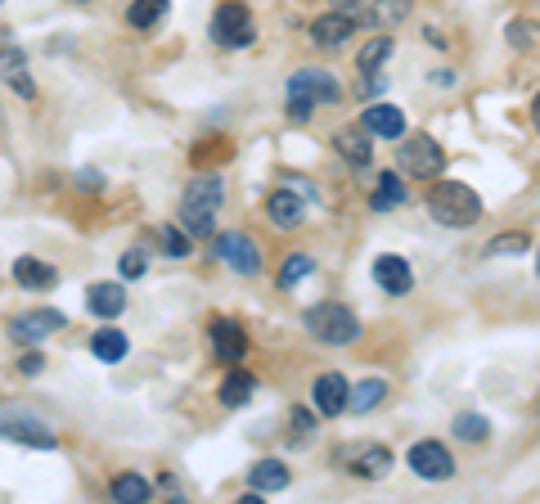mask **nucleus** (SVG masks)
<instances>
[{
	"instance_id": "obj_1",
	"label": "nucleus",
	"mask_w": 540,
	"mask_h": 504,
	"mask_svg": "<svg viewBox=\"0 0 540 504\" xmlns=\"http://www.w3.org/2000/svg\"><path fill=\"white\" fill-rule=\"evenodd\" d=\"M216 212H221V176L203 171V176L189 180L185 198H180V225H185L194 239H207L216 230Z\"/></svg>"
},
{
	"instance_id": "obj_2",
	"label": "nucleus",
	"mask_w": 540,
	"mask_h": 504,
	"mask_svg": "<svg viewBox=\"0 0 540 504\" xmlns=\"http://www.w3.org/2000/svg\"><path fill=\"white\" fill-rule=\"evenodd\" d=\"M428 212H432V221L450 225V230H468V225H477V216H482V198L468 185H459V180H441L428 194Z\"/></svg>"
},
{
	"instance_id": "obj_3",
	"label": "nucleus",
	"mask_w": 540,
	"mask_h": 504,
	"mask_svg": "<svg viewBox=\"0 0 540 504\" xmlns=\"http://www.w3.org/2000/svg\"><path fill=\"white\" fill-rule=\"evenodd\" d=\"M306 333L329 342V347H347V342L360 338V320L342 302H320L306 311Z\"/></svg>"
},
{
	"instance_id": "obj_4",
	"label": "nucleus",
	"mask_w": 540,
	"mask_h": 504,
	"mask_svg": "<svg viewBox=\"0 0 540 504\" xmlns=\"http://www.w3.org/2000/svg\"><path fill=\"white\" fill-rule=\"evenodd\" d=\"M333 9H342L356 27H374V32H387L410 18V0H333Z\"/></svg>"
},
{
	"instance_id": "obj_5",
	"label": "nucleus",
	"mask_w": 540,
	"mask_h": 504,
	"mask_svg": "<svg viewBox=\"0 0 540 504\" xmlns=\"http://www.w3.org/2000/svg\"><path fill=\"white\" fill-rule=\"evenodd\" d=\"M212 41L225 45V50H243V45L257 41V23H252L248 5L230 0V5L216 9V14H212Z\"/></svg>"
},
{
	"instance_id": "obj_6",
	"label": "nucleus",
	"mask_w": 540,
	"mask_h": 504,
	"mask_svg": "<svg viewBox=\"0 0 540 504\" xmlns=\"http://www.w3.org/2000/svg\"><path fill=\"white\" fill-rule=\"evenodd\" d=\"M338 464L347 468V473L374 482V477H383L387 468H392V450L378 446V441H360V446H342L338 450Z\"/></svg>"
},
{
	"instance_id": "obj_7",
	"label": "nucleus",
	"mask_w": 540,
	"mask_h": 504,
	"mask_svg": "<svg viewBox=\"0 0 540 504\" xmlns=\"http://www.w3.org/2000/svg\"><path fill=\"white\" fill-rule=\"evenodd\" d=\"M216 257H221L225 266L234 270V275H257V270H261L257 239H252V234H239V230L216 234Z\"/></svg>"
},
{
	"instance_id": "obj_8",
	"label": "nucleus",
	"mask_w": 540,
	"mask_h": 504,
	"mask_svg": "<svg viewBox=\"0 0 540 504\" xmlns=\"http://www.w3.org/2000/svg\"><path fill=\"white\" fill-rule=\"evenodd\" d=\"M441 167H446V149L432 135L401 140V171H410V176H441Z\"/></svg>"
},
{
	"instance_id": "obj_9",
	"label": "nucleus",
	"mask_w": 540,
	"mask_h": 504,
	"mask_svg": "<svg viewBox=\"0 0 540 504\" xmlns=\"http://www.w3.org/2000/svg\"><path fill=\"white\" fill-rule=\"evenodd\" d=\"M0 437L9 441H23V446H36V450H54L59 446V437H54V428H45L36 414L27 410H14V414H0Z\"/></svg>"
},
{
	"instance_id": "obj_10",
	"label": "nucleus",
	"mask_w": 540,
	"mask_h": 504,
	"mask_svg": "<svg viewBox=\"0 0 540 504\" xmlns=\"http://www.w3.org/2000/svg\"><path fill=\"white\" fill-rule=\"evenodd\" d=\"M405 459H410L414 477H423V482H446V477H455V459H450V450L441 446V441H414Z\"/></svg>"
},
{
	"instance_id": "obj_11",
	"label": "nucleus",
	"mask_w": 540,
	"mask_h": 504,
	"mask_svg": "<svg viewBox=\"0 0 540 504\" xmlns=\"http://www.w3.org/2000/svg\"><path fill=\"white\" fill-rule=\"evenodd\" d=\"M288 95L311 99V104H338L342 86L324 68H302V72H293V81H288Z\"/></svg>"
},
{
	"instance_id": "obj_12",
	"label": "nucleus",
	"mask_w": 540,
	"mask_h": 504,
	"mask_svg": "<svg viewBox=\"0 0 540 504\" xmlns=\"http://www.w3.org/2000/svg\"><path fill=\"white\" fill-rule=\"evenodd\" d=\"M0 77H5L23 99H36V86H32V77H27V54L18 50V45H9L5 27H0Z\"/></svg>"
},
{
	"instance_id": "obj_13",
	"label": "nucleus",
	"mask_w": 540,
	"mask_h": 504,
	"mask_svg": "<svg viewBox=\"0 0 540 504\" xmlns=\"http://www.w3.org/2000/svg\"><path fill=\"white\" fill-rule=\"evenodd\" d=\"M59 329H63V315L50 311V306L27 311V315H18V320L9 324V333H14L18 342H41V338H50V333H59Z\"/></svg>"
},
{
	"instance_id": "obj_14",
	"label": "nucleus",
	"mask_w": 540,
	"mask_h": 504,
	"mask_svg": "<svg viewBox=\"0 0 540 504\" xmlns=\"http://www.w3.org/2000/svg\"><path fill=\"white\" fill-rule=\"evenodd\" d=\"M212 351H216V360H225V365H239V360L248 356V333H243L234 320H212Z\"/></svg>"
},
{
	"instance_id": "obj_15",
	"label": "nucleus",
	"mask_w": 540,
	"mask_h": 504,
	"mask_svg": "<svg viewBox=\"0 0 540 504\" xmlns=\"http://www.w3.org/2000/svg\"><path fill=\"white\" fill-rule=\"evenodd\" d=\"M311 392H315V410L320 414H342L347 410V401H351V383L342 374H333V369L315 378Z\"/></svg>"
},
{
	"instance_id": "obj_16",
	"label": "nucleus",
	"mask_w": 540,
	"mask_h": 504,
	"mask_svg": "<svg viewBox=\"0 0 540 504\" xmlns=\"http://www.w3.org/2000/svg\"><path fill=\"white\" fill-rule=\"evenodd\" d=\"M369 135H374V131H369L365 122H360V126H342V131L333 135V149H338L347 162H356V167H365V162L374 158V140H369Z\"/></svg>"
},
{
	"instance_id": "obj_17",
	"label": "nucleus",
	"mask_w": 540,
	"mask_h": 504,
	"mask_svg": "<svg viewBox=\"0 0 540 504\" xmlns=\"http://www.w3.org/2000/svg\"><path fill=\"white\" fill-rule=\"evenodd\" d=\"M351 18L342 14V9H333V14H324V18H315L311 23V41L320 45V50H338V45H347L351 41Z\"/></svg>"
},
{
	"instance_id": "obj_18",
	"label": "nucleus",
	"mask_w": 540,
	"mask_h": 504,
	"mask_svg": "<svg viewBox=\"0 0 540 504\" xmlns=\"http://www.w3.org/2000/svg\"><path fill=\"white\" fill-rule=\"evenodd\" d=\"M86 306L99 315V320H113V315H122V306H126V284L99 279V284L86 288Z\"/></svg>"
},
{
	"instance_id": "obj_19",
	"label": "nucleus",
	"mask_w": 540,
	"mask_h": 504,
	"mask_svg": "<svg viewBox=\"0 0 540 504\" xmlns=\"http://www.w3.org/2000/svg\"><path fill=\"white\" fill-rule=\"evenodd\" d=\"M266 212L279 230H297V225L306 221V203L293 194V189H275V194L266 198Z\"/></svg>"
},
{
	"instance_id": "obj_20",
	"label": "nucleus",
	"mask_w": 540,
	"mask_h": 504,
	"mask_svg": "<svg viewBox=\"0 0 540 504\" xmlns=\"http://www.w3.org/2000/svg\"><path fill=\"white\" fill-rule=\"evenodd\" d=\"M374 284L383 288V293L401 297V293H410L414 275H410V266H405L401 257H378V261H374Z\"/></svg>"
},
{
	"instance_id": "obj_21",
	"label": "nucleus",
	"mask_w": 540,
	"mask_h": 504,
	"mask_svg": "<svg viewBox=\"0 0 540 504\" xmlns=\"http://www.w3.org/2000/svg\"><path fill=\"white\" fill-rule=\"evenodd\" d=\"M365 126L374 135H383V140H401L405 135V113L396 104H369L365 108Z\"/></svg>"
},
{
	"instance_id": "obj_22",
	"label": "nucleus",
	"mask_w": 540,
	"mask_h": 504,
	"mask_svg": "<svg viewBox=\"0 0 540 504\" xmlns=\"http://www.w3.org/2000/svg\"><path fill=\"white\" fill-rule=\"evenodd\" d=\"M14 284H23V288H54V284H59V270L45 266V261H36V257H18L14 261Z\"/></svg>"
},
{
	"instance_id": "obj_23",
	"label": "nucleus",
	"mask_w": 540,
	"mask_h": 504,
	"mask_svg": "<svg viewBox=\"0 0 540 504\" xmlns=\"http://www.w3.org/2000/svg\"><path fill=\"white\" fill-rule=\"evenodd\" d=\"M405 203V180L396 171H378V189L369 194V207L374 212H392V207Z\"/></svg>"
},
{
	"instance_id": "obj_24",
	"label": "nucleus",
	"mask_w": 540,
	"mask_h": 504,
	"mask_svg": "<svg viewBox=\"0 0 540 504\" xmlns=\"http://www.w3.org/2000/svg\"><path fill=\"white\" fill-rule=\"evenodd\" d=\"M248 486H252V491H284V486H288V468L279 464V459H257V464L248 468Z\"/></svg>"
},
{
	"instance_id": "obj_25",
	"label": "nucleus",
	"mask_w": 540,
	"mask_h": 504,
	"mask_svg": "<svg viewBox=\"0 0 540 504\" xmlns=\"http://www.w3.org/2000/svg\"><path fill=\"white\" fill-rule=\"evenodd\" d=\"M252 392H257V378H252L248 369H234V374L221 383V405L225 410H239V405L252 401Z\"/></svg>"
},
{
	"instance_id": "obj_26",
	"label": "nucleus",
	"mask_w": 540,
	"mask_h": 504,
	"mask_svg": "<svg viewBox=\"0 0 540 504\" xmlns=\"http://www.w3.org/2000/svg\"><path fill=\"white\" fill-rule=\"evenodd\" d=\"M108 495H113V500H122V504H144L153 491H149V482H144L140 473H117L113 486H108Z\"/></svg>"
},
{
	"instance_id": "obj_27",
	"label": "nucleus",
	"mask_w": 540,
	"mask_h": 504,
	"mask_svg": "<svg viewBox=\"0 0 540 504\" xmlns=\"http://www.w3.org/2000/svg\"><path fill=\"white\" fill-rule=\"evenodd\" d=\"M90 351H95L104 365H117V360L126 356V333H117V329H99L95 338H90Z\"/></svg>"
},
{
	"instance_id": "obj_28",
	"label": "nucleus",
	"mask_w": 540,
	"mask_h": 504,
	"mask_svg": "<svg viewBox=\"0 0 540 504\" xmlns=\"http://www.w3.org/2000/svg\"><path fill=\"white\" fill-rule=\"evenodd\" d=\"M387 396V383L383 378H365L360 387H351V401H347V410H356V414H365V410H374L378 401Z\"/></svg>"
},
{
	"instance_id": "obj_29",
	"label": "nucleus",
	"mask_w": 540,
	"mask_h": 504,
	"mask_svg": "<svg viewBox=\"0 0 540 504\" xmlns=\"http://www.w3.org/2000/svg\"><path fill=\"white\" fill-rule=\"evenodd\" d=\"M162 14H167V0H131L126 23H131V27H153Z\"/></svg>"
},
{
	"instance_id": "obj_30",
	"label": "nucleus",
	"mask_w": 540,
	"mask_h": 504,
	"mask_svg": "<svg viewBox=\"0 0 540 504\" xmlns=\"http://www.w3.org/2000/svg\"><path fill=\"white\" fill-rule=\"evenodd\" d=\"M311 270H315V261L306 257V252H293V257L279 266V288H297L306 275H311Z\"/></svg>"
},
{
	"instance_id": "obj_31",
	"label": "nucleus",
	"mask_w": 540,
	"mask_h": 504,
	"mask_svg": "<svg viewBox=\"0 0 540 504\" xmlns=\"http://www.w3.org/2000/svg\"><path fill=\"white\" fill-rule=\"evenodd\" d=\"M455 437L459 441H486L491 437V419H486V414H455Z\"/></svg>"
},
{
	"instance_id": "obj_32",
	"label": "nucleus",
	"mask_w": 540,
	"mask_h": 504,
	"mask_svg": "<svg viewBox=\"0 0 540 504\" xmlns=\"http://www.w3.org/2000/svg\"><path fill=\"white\" fill-rule=\"evenodd\" d=\"M387 54H392V36H374V41H369L365 45V50H360V59H356V68L360 72H378V63H383L387 59Z\"/></svg>"
},
{
	"instance_id": "obj_33",
	"label": "nucleus",
	"mask_w": 540,
	"mask_h": 504,
	"mask_svg": "<svg viewBox=\"0 0 540 504\" xmlns=\"http://www.w3.org/2000/svg\"><path fill=\"white\" fill-rule=\"evenodd\" d=\"M158 243H162V252H167V257H185V252H189V234H180L176 225H162Z\"/></svg>"
},
{
	"instance_id": "obj_34",
	"label": "nucleus",
	"mask_w": 540,
	"mask_h": 504,
	"mask_svg": "<svg viewBox=\"0 0 540 504\" xmlns=\"http://www.w3.org/2000/svg\"><path fill=\"white\" fill-rule=\"evenodd\" d=\"M117 270H122V279H135V275H144V252H140V248L122 252V261H117Z\"/></svg>"
},
{
	"instance_id": "obj_35",
	"label": "nucleus",
	"mask_w": 540,
	"mask_h": 504,
	"mask_svg": "<svg viewBox=\"0 0 540 504\" xmlns=\"http://www.w3.org/2000/svg\"><path fill=\"white\" fill-rule=\"evenodd\" d=\"M536 32H540L536 23H522L518 18V23H509V45H536Z\"/></svg>"
},
{
	"instance_id": "obj_36",
	"label": "nucleus",
	"mask_w": 540,
	"mask_h": 504,
	"mask_svg": "<svg viewBox=\"0 0 540 504\" xmlns=\"http://www.w3.org/2000/svg\"><path fill=\"white\" fill-rule=\"evenodd\" d=\"M311 432H315V414H311V410H302V405H297V410H293V441L311 437Z\"/></svg>"
},
{
	"instance_id": "obj_37",
	"label": "nucleus",
	"mask_w": 540,
	"mask_h": 504,
	"mask_svg": "<svg viewBox=\"0 0 540 504\" xmlns=\"http://www.w3.org/2000/svg\"><path fill=\"white\" fill-rule=\"evenodd\" d=\"M522 248H527V234H500L491 243V252H522Z\"/></svg>"
},
{
	"instance_id": "obj_38",
	"label": "nucleus",
	"mask_w": 540,
	"mask_h": 504,
	"mask_svg": "<svg viewBox=\"0 0 540 504\" xmlns=\"http://www.w3.org/2000/svg\"><path fill=\"white\" fill-rule=\"evenodd\" d=\"M311 99H297V95H288V117H293V122H302V117H311Z\"/></svg>"
},
{
	"instance_id": "obj_39",
	"label": "nucleus",
	"mask_w": 540,
	"mask_h": 504,
	"mask_svg": "<svg viewBox=\"0 0 540 504\" xmlns=\"http://www.w3.org/2000/svg\"><path fill=\"white\" fill-rule=\"evenodd\" d=\"M18 365H23V374H41V365H45V360L36 356V351H27V356L18 360Z\"/></svg>"
},
{
	"instance_id": "obj_40",
	"label": "nucleus",
	"mask_w": 540,
	"mask_h": 504,
	"mask_svg": "<svg viewBox=\"0 0 540 504\" xmlns=\"http://www.w3.org/2000/svg\"><path fill=\"white\" fill-rule=\"evenodd\" d=\"M81 185H86V189H99V185H104V176H99L95 167H86V171H81Z\"/></svg>"
},
{
	"instance_id": "obj_41",
	"label": "nucleus",
	"mask_w": 540,
	"mask_h": 504,
	"mask_svg": "<svg viewBox=\"0 0 540 504\" xmlns=\"http://www.w3.org/2000/svg\"><path fill=\"white\" fill-rule=\"evenodd\" d=\"M531 117H536V131H540V95H536V104H531Z\"/></svg>"
},
{
	"instance_id": "obj_42",
	"label": "nucleus",
	"mask_w": 540,
	"mask_h": 504,
	"mask_svg": "<svg viewBox=\"0 0 540 504\" xmlns=\"http://www.w3.org/2000/svg\"><path fill=\"white\" fill-rule=\"evenodd\" d=\"M0 131H5V117H0Z\"/></svg>"
},
{
	"instance_id": "obj_43",
	"label": "nucleus",
	"mask_w": 540,
	"mask_h": 504,
	"mask_svg": "<svg viewBox=\"0 0 540 504\" xmlns=\"http://www.w3.org/2000/svg\"><path fill=\"white\" fill-rule=\"evenodd\" d=\"M536 270H540V261H536Z\"/></svg>"
}]
</instances>
